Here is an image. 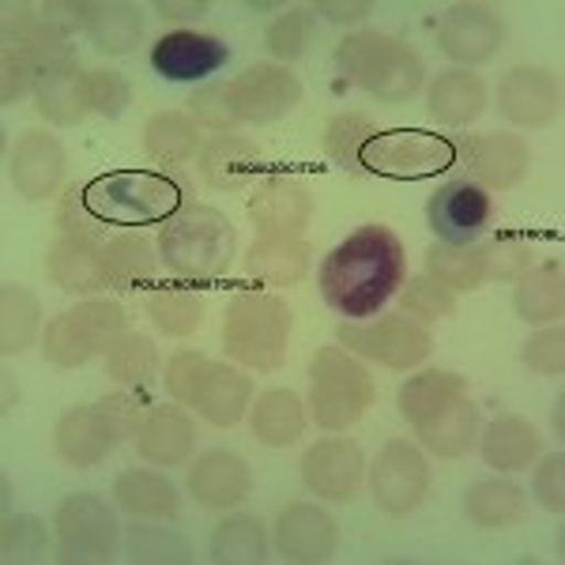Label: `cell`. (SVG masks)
I'll use <instances>...</instances> for the list:
<instances>
[{"label":"cell","instance_id":"f1b7e54d","mask_svg":"<svg viewBox=\"0 0 565 565\" xmlns=\"http://www.w3.org/2000/svg\"><path fill=\"white\" fill-rule=\"evenodd\" d=\"M50 279L68 295H95L109 287L106 249L95 238H61L50 249Z\"/></svg>","mask_w":565,"mask_h":565},{"label":"cell","instance_id":"f907efd6","mask_svg":"<svg viewBox=\"0 0 565 565\" xmlns=\"http://www.w3.org/2000/svg\"><path fill=\"white\" fill-rule=\"evenodd\" d=\"M87 103L95 114L103 117H121L132 103V87L121 72L114 68H95L87 72Z\"/></svg>","mask_w":565,"mask_h":565},{"label":"cell","instance_id":"e575fe53","mask_svg":"<svg viewBox=\"0 0 565 565\" xmlns=\"http://www.w3.org/2000/svg\"><path fill=\"white\" fill-rule=\"evenodd\" d=\"M540 457V434L527 418L505 415L482 434V460L494 471H521Z\"/></svg>","mask_w":565,"mask_h":565},{"label":"cell","instance_id":"3957f363","mask_svg":"<svg viewBox=\"0 0 565 565\" xmlns=\"http://www.w3.org/2000/svg\"><path fill=\"white\" fill-rule=\"evenodd\" d=\"M234 253H238V231L218 207L185 204L170 223H162L159 257L178 279H223L234 264Z\"/></svg>","mask_w":565,"mask_h":565},{"label":"cell","instance_id":"8992f818","mask_svg":"<svg viewBox=\"0 0 565 565\" xmlns=\"http://www.w3.org/2000/svg\"><path fill=\"white\" fill-rule=\"evenodd\" d=\"M167 388L170 396L193 404L215 426H234L253 399V381L245 373L193 351H178L167 362Z\"/></svg>","mask_w":565,"mask_h":565},{"label":"cell","instance_id":"5bb4252c","mask_svg":"<svg viewBox=\"0 0 565 565\" xmlns=\"http://www.w3.org/2000/svg\"><path fill=\"white\" fill-rule=\"evenodd\" d=\"M249 218L260 238H298L313 218V193L302 178L271 170L253 185Z\"/></svg>","mask_w":565,"mask_h":565},{"label":"cell","instance_id":"2e32d148","mask_svg":"<svg viewBox=\"0 0 565 565\" xmlns=\"http://www.w3.org/2000/svg\"><path fill=\"white\" fill-rule=\"evenodd\" d=\"M426 218H430V231L441 242L476 245V238L490 226V218H494V200L471 178H452L430 196Z\"/></svg>","mask_w":565,"mask_h":565},{"label":"cell","instance_id":"f6af8a7d","mask_svg":"<svg viewBox=\"0 0 565 565\" xmlns=\"http://www.w3.org/2000/svg\"><path fill=\"white\" fill-rule=\"evenodd\" d=\"M373 132H377V125H373L366 114H340V117H332V125H328V136H324L328 159H332L335 167L351 170V174H362L359 159H362V148H366V140H370Z\"/></svg>","mask_w":565,"mask_h":565},{"label":"cell","instance_id":"db71d44e","mask_svg":"<svg viewBox=\"0 0 565 565\" xmlns=\"http://www.w3.org/2000/svg\"><path fill=\"white\" fill-rule=\"evenodd\" d=\"M45 551V527L34 516H8L4 521V558L34 562Z\"/></svg>","mask_w":565,"mask_h":565},{"label":"cell","instance_id":"6f0895ef","mask_svg":"<svg viewBox=\"0 0 565 565\" xmlns=\"http://www.w3.org/2000/svg\"><path fill=\"white\" fill-rule=\"evenodd\" d=\"M57 226L65 231V238H95L98 242V234H103V226H98L95 218L87 215L84 200H79V189H72V193L61 200Z\"/></svg>","mask_w":565,"mask_h":565},{"label":"cell","instance_id":"b9f144b4","mask_svg":"<svg viewBox=\"0 0 565 565\" xmlns=\"http://www.w3.org/2000/svg\"><path fill=\"white\" fill-rule=\"evenodd\" d=\"M148 317L167 335H193L204 324V298L193 287H159L148 295Z\"/></svg>","mask_w":565,"mask_h":565},{"label":"cell","instance_id":"83f0119b","mask_svg":"<svg viewBox=\"0 0 565 565\" xmlns=\"http://www.w3.org/2000/svg\"><path fill=\"white\" fill-rule=\"evenodd\" d=\"M114 498L117 505L129 516H140V521H178L181 513V494L178 487L159 471L148 468H129L114 479Z\"/></svg>","mask_w":565,"mask_h":565},{"label":"cell","instance_id":"ab89813d","mask_svg":"<svg viewBox=\"0 0 565 565\" xmlns=\"http://www.w3.org/2000/svg\"><path fill=\"white\" fill-rule=\"evenodd\" d=\"M143 151L159 162H189L200 151V125L196 117L178 114V109H162L143 125Z\"/></svg>","mask_w":565,"mask_h":565},{"label":"cell","instance_id":"681fc988","mask_svg":"<svg viewBox=\"0 0 565 565\" xmlns=\"http://www.w3.org/2000/svg\"><path fill=\"white\" fill-rule=\"evenodd\" d=\"M399 290H404V309L412 317H418V321H445V317L457 309V295L430 276L407 279Z\"/></svg>","mask_w":565,"mask_h":565},{"label":"cell","instance_id":"44dd1931","mask_svg":"<svg viewBox=\"0 0 565 565\" xmlns=\"http://www.w3.org/2000/svg\"><path fill=\"white\" fill-rule=\"evenodd\" d=\"M460 159L468 162V174L482 189H513L532 170V151L521 136L494 132V136H463Z\"/></svg>","mask_w":565,"mask_h":565},{"label":"cell","instance_id":"7dc6e473","mask_svg":"<svg viewBox=\"0 0 565 565\" xmlns=\"http://www.w3.org/2000/svg\"><path fill=\"white\" fill-rule=\"evenodd\" d=\"M129 558L132 562H189L193 546L162 524H136L129 532Z\"/></svg>","mask_w":565,"mask_h":565},{"label":"cell","instance_id":"d6a6232c","mask_svg":"<svg viewBox=\"0 0 565 565\" xmlns=\"http://www.w3.org/2000/svg\"><path fill=\"white\" fill-rule=\"evenodd\" d=\"M516 317L527 324H554L565 309V271L558 260L527 268L516 279Z\"/></svg>","mask_w":565,"mask_h":565},{"label":"cell","instance_id":"52a82bcc","mask_svg":"<svg viewBox=\"0 0 565 565\" xmlns=\"http://www.w3.org/2000/svg\"><path fill=\"white\" fill-rule=\"evenodd\" d=\"M460 162V140L426 129H377L362 148V174L388 181H426Z\"/></svg>","mask_w":565,"mask_h":565},{"label":"cell","instance_id":"4dcf8cb0","mask_svg":"<svg viewBox=\"0 0 565 565\" xmlns=\"http://www.w3.org/2000/svg\"><path fill=\"white\" fill-rule=\"evenodd\" d=\"M426 98H430L426 106H430L434 121L449 125V129H463L487 109V84L468 68H449L441 76H434Z\"/></svg>","mask_w":565,"mask_h":565},{"label":"cell","instance_id":"7bdbcfd3","mask_svg":"<svg viewBox=\"0 0 565 565\" xmlns=\"http://www.w3.org/2000/svg\"><path fill=\"white\" fill-rule=\"evenodd\" d=\"M106 370L114 381H125L132 388H143L154 381V370H159V351L148 335L125 332L114 348L106 351Z\"/></svg>","mask_w":565,"mask_h":565},{"label":"cell","instance_id":"6da1fadb","mask_svg":"<svg viewBox=\"0 0 565 565\" xmlns=\"http://www.w3.org/2000/svg\"><path fill=\"white\" fill-rule=\"evenodd\" d=\"M407 282L404 242L385 226H359L324 257L317 271L324 302L348 321H373Z\"/></svg>","mask_w":565,"mask_h":565},{"label":"cell","instance_id":"484cf974","mask_svg":"<svg viewBox=\"0 0 565 565\" xmlns=\"http://www.w3.org/2000/svg\"><path fill=\"white\" fill-rule=\"evenodd\" d=\"M189 490L204 509H234L249 498L253 476L242 457H234L226 449H212L189 471Z\"/></svg>","mask_w":565,"mask_h":565},{"label":"cell","instance_id":"ee69618b","mask_svg":"<svg viewBox=\"0 0 565 565\" xmlns=\"http://www.w3.org/2000/svg\"><path fill=\"white\" fill-rule=\"evenodd\" d=\"M463 381L457 373H441V370H430V373H418V377L407 381L404 388H399V412H404L407 423H418V418H426L434 412V407H441L445 399L460 396Z\"/></svg>","mask_w":565,"mask_h":565},{"label":"cell","instance_id":"4fadbf2b","mask_svg":"<svg viewBox=\"0 0 565 565\" xmlns=\"http://www.w3.org/2000/svg\"><path fill=\"white\" fill-rule=\"evenodd\" d=\"M226 103L238 125H268L287 117L302 103V84L282 65H249L242 76L226 79Z\"/></svg>","mask_w":565,"mask_h":565},{"label":"cell","instance_id":"11a10c76","mask_svg":"<svg viewBox=\"0 0 565 565\" xmlns=\"http://www.w3.org/2000/svg\"><path fill=\"white\" fill-rule=\"evenodd\" d=\"M193 114H196V125H204V129H212V132H234V129H238V121H234V114H231V103H226L223 84H212V87L196 90V95H193Z\"/></svg>","mask_w":565,"mask_h":565},{"label":"cell","instance_id":"836d02e7","mask_svg":"<svg viewBox=\"0 0 565 565\" xmlns=\"http://www.w3.org/2000/svg\"><path fill=\"white\" fill-rule=\"evenodd\" d=\"M306 430V407L298 392L290 388H268L253 404V434L257 441L271 445V449H287Z\"/></svg>","mask_w":565,"mask_h":565},{"label":"cell","instance_id":"277c9868","mask_svg":"<svg viewBox=\"0 0 565 565\" xmlns=\"http://www.w3.org/2000/svg\"><path fill=\"white\" fill-rule=\"evenodd\" d=\"M335 65L354 87H362L377 103L399 106L407 98H415V90L423 87L426 65L423 57L404 45L399 39H388L381 31H354L340 42L335 50Z\"/></svg>","mask_w":565,"mask_h":565},{"label":"cell","instance_id":"816d5d0a","mask_svg":"<svg viewBox=\"0 0 565 565\" xmlns=\"http://www.w3.org/2000/svg\"><path fill=\"white\" fill-rule=\"evenodd\" d=\"M524 366L543 373V377H562V366H565V332L562 324L554 321V328H543L535 332L532 340L524 343Z\"/></svg>","mask_w":565,"mask_h":565},{"label":"cell","instance_id":"603a6c76","mask_svg":"<svg viewBox=\"0 0 565 565\" xmlns=\"http://www.w3.org/2000/svg\"><path fill=\"white\" fill-rule=\"evenodd\" d=\"M340 532L324 509L295 501L279 513L276 521V551L287 562H328L335 554Z\"/></svg>","mask_w":565,"mask_h":565},{"label":"cell","instance_id":"8d00e7d4","mask_svg":"<svg viewBox=\"0 0 565 565\" xmlns=\"http://www.w3.org/2000/svg\"><path fill=\"white\" fill-rule=\"evenodd\" d=\"M34 98H39V109H42L45 121L76 125L79 117L90 109V103H87V72L79 68L76 61H68V65H61L57 72H50V76L42 79V87L34 90Z\"/></svg>","mask_w":565,"mask_h":565},{"label":"cell","instance_id":"ac0fdd59","mask_svg":"<svg viewBox=\"0 0 565 565\" xmlns=\"http://www.w3.org/2000/svg\"><path fill=\"white\" fill-rule=\"evenodd\" d=\"M505 42V23L490 4H452L437 26V45L457 65H487Z\"/></svg>","mask_w":565,"mask_h":565},{"label":"cell","instance_id":"1f68e13d","mask_svg":"<svg viewBox=\"0 0 565 565\" xmlns=\"http://www.w3.org/2000/svg\"><path fill=\"white\" fill-rule=\"evenodd\" d=\"M245 276L268 287H295L309 276V249L298 238H260L245 253Z\"/></svg>","mask_w":565,"mask_h":565},{"label":"cell","instance_id":"680465c9","mask_svg":"<svg viewBox=\"0 0 565 565\" xmlns=\"http://www.w3.org/2000/svg\"><path fill=\"white\" fill-rule=\"evenodd\" d=\"M309 12H321L328 23H359L373 12V4L370 0H348V4H340V0H317V4H309Z\"/></svg>","mask_w":565,"mask_h":565},{"label":"cell","instance_id":"7402d4cb","mask_svg":"<svg viewBox=\"0 0 565 565\" xmlns=\"http://www.w3.org/2000/svg\"><path fill=\"white\" fill-rule=\"evenodd\" d=\"M362 449L348 437H324L302 457V482L328 501H351L362 482Z\"/></svg>","mask_w":565,"mask_h":565},{"label":"cell","instance_id":"ffe728a7","mask_svg":"<svg viewBox=\"0 0 565 565\" xmlns=\"http://www.w3.org/2000/svg\"><path fill=\"white\" fill-rule=\"evenodd\" d=\"M196 170L212 189H249L257 185L264 174H271L264 151L253 140L238 132H212V140L200 143Z\"/></svg>","mask_w":565,"mask_h":565},{"label":"cell","instance_id":"8fae6325","mask_svg":"<svg viewBox=\"0 0 565 565\" xmlns=\"http://www.w3.org/2000/svg\"><path fill=\"white\" fill-rule=\"evenodd\" d=\"M57 558L61 562H109L121 540L117 513L95 494H72L57 505Z\"/></svg>","mask_w":565,"mask_h":565},{"label":"cell","instance_id":"f546056e","mask_svg":"<svg viewBox=\"0 0 565 565\" xmlns=\"http://www.w3.org/2000/svg\"><path fill=\"white\" fill-rule=\"evenodd\" d=\"M79 31L87 34L98 53H106V57H125V53H132L143 39V15L136 4H121V0L84 4V12H79Z\"/></svg>","mask_w":565,"mask_h":565},{"label":"cell","instance_id":"ba28073f","mask_svg":"<svg viewBox=\"0 0 565 565\" xmlns=\"http://www.w3.org/2000/svg\"><path fill=\"white\" fill-rule=\"evenodd\" d=\"M377 388L362 362H354L348 351L324 348L309 362V407H313V423L321 430H348L359 423L373 404Z\"/></svg>","mask_w":565,"mask_h":565},{"label":"cell","instance_id":"91938a15","mask_svg":"<svg viewBox=\"0 0 565 565\" xmlns=\"http://www.w3.org/2000/svg\"><path fill=\"white\" fill-rule=\"evenodd\" d=\"M154 12L170 23H196L207 12L204 0H154Z\"/></svg>","mask_w":565,"mask_h":565},{"label":"cell","instance_id":"f35d334b","mask_svg":"<svg viewBox=\"0 0 565 565\" xmlns=\"http://www.w3.org/2000/svg\"><path fill=\"white\" fill-rule=\"evenodd\" d=\"M527 498L516 482L509 479H490V482H476L463 498V516H468L476 527H509L524 516Z\"/></svg>","mask_w":565,"mask_h":565},{"label":"cell","instance_id":"7c38bea8","mask_svg":"<svg viewBox=\"0 0 565 565\" xmlns=\"http://www.w3.org/2000/svg\"><path fill=\"white\" fill-rule=\"evenodd\" d=\"M335 340H340L343 348H351L354 354H362V359L377 362V366H388V370H412L434 348L430 332L404 313L377 317V321H359V324H340L335 328Z\"/></svg>","mask_w":565,"mask_h":565},{"label":"cell","instance_id":"bcb514c9","mask_svg":"<svg viewBox=\"0 0 565 565\" xmlns=\"http://www.w3.org/2000/svg\"><path fill=\"white\" fill-rule=\"evenodd\" d=\"M39 332V302L26 287H4V354H20L34 343Z\"/></svg>","mask_w":565,"mask_h":565},{"label":"cell","instance_id":"d4e9b609","mask_svg":"<svg viewBox=\"0 0 565 565\" xmlns=\"http://www.w3.org/2000/svg\"><path fill=\"white\" fill-rule=\"evenodd\" d=\"M415 434L434 457L457 460L476 445V437H479V407L468 399V392H460V396L445 399L441 407H434L426 418H418Z\"/></svg>","mask_w":565,"mask_h":565},{"label":"cell","instance_id":"cb8c5ba5","mask_svg":"<svg viewBox=\"0 0 565 565\" xmlns=\"http://www.w3.org/2000/svg\"><path fill=\"white\" fill-rule=\"evenodd\" d=\"M12 185L26 200H50L65 181V148L50 132H26L12 151Z\"/></svg>","mask_w":565,"mask_h":565},{"label":"cell","instance_id":"9c48e42d","mask_svg":"<svg viewBox=\"0 0 565 565\" xmlns=\"http://www.w3.org/2000/svg\"><path fill=\"white\" fill-rule=\"evenodd\" d=\"M136 426H140V404L132 396H106L61 418L57 452L72 468H95L117 441L136 434Z\"/></svg>","mask_w":565,"mask_h":565},{"label":"cell","instance_id":"30bf717a","mask_svg":"<svg viewBox=\"0 0 565 565\" xmlns=\"http://www.w3.org/2000/svg\"><path fill=\"white\" fill-rule=\"evenodd\" d=\"M125 328V309L117 302H84L68 313H57L42 332V351L57 366H84L95 354H106L121 335Z\"/></svg>","mask_w":565,"mask_h":565},{"label":"cell","instance_id":"74e56055","mask_svg":"<svg viewBox=\"0 0 565 565\" xmlns=\"http://www.w3.org/2000/svg\"><path fill=\"white\" fill-rule=\"evenodd\" d=\"M426 276L437 279L441 287H449L452 295L457 290H479L487 282V249L437 242L426 249Z\"/></svg>","mask_w":565,"mask_h":565},{"label":"cell","instance_id":"9f6ffc18","mask_svg":"<svg viewBox=\"0 0 565 565\" xmlns=\"http://www.w3.org/2000/svg\"><path fill=\"white\" fill-rule=\"evenodd\" d=\"M532 494L543 509H551V513H562L565 509V457L562 452L546 457L540 468H535Z\"/></svg>","mask_w":565,"mask_h":565},{"label":"cell","instance_id":"d590c367","mask_svg":"<svg viewBox=\"0 0 565 565\" xmlns=\"http://www.w3.org/2000/svg\"><path fill=\"white\" fill-rule=\"evenodd\" d=\"M106 249V279L109 287L136 290L143 282L159 276V242L143 238V234H117L114 242L103 245Z\"/></svg>","mask_w":565,"mask_h":565},{"label":"cell","instance_id":"5b68a950","mask_svg":"<svg viewBox=\"0 0 565 565\" xmlns=\"http://www.w3.org/2000/svg\"><path fill=\"white\" fill-rule=\"evenodd\" d=\"M295 313L271 290H238L226 306L223 343L242 366L271 373L287 362V340Z\"/></svg>","mask_w":565,"mask_h":565},{"label":"cell","instance_id":"d6986e66","mask_svg":"<svg viewBox=\"0 0 565 565\" xmlns=\"http://www.w3.org/2000/svg\"><path fill=\"white\" fill-rule=\"evenodd\" d=\"M498 109L521 129H543L562 114V84L551 68H513L498 84Z\"/></svg>","mask_w":565,"mask_h":565},{"label":"cell","instance_id":"e0dca14e","mask_svg":"<svg viewBox=\"0 0 565 565\" xmlns=\"http://www.w3.org/2000/svg\"><path fill=\"white\" fill-rule=\"evenodd\" d=\"M226 61H231L226 42L215 34L193 31V26H178L151 45V68L170 84H200V79L215 76Z\"/></svg>","mask_w":565,"mask_h":565},{"label":"cell","instance_id":"7a4b0ae2","mask_svg":"<svg viewBox=\"0 0 565 565\" xmlns=\"http://www.w3.org/2000/svg\"><path fill=\"white\" fill-rule=\"evenodd\" d=\"M87 215L98 226L136 231V226L170 223L189 204V181L162 170H109L79 185Z\"/></svg>","mask_w":565,"mask_h":565},{"label":"cell","instance_id":"4316f807","mask_svg":"<svg viewBox=\"0 0 565 565\" xmlns=\"http://www.w3.org/2000/svg\"><path fill=\"white\" fill-rule=\"evenodd\" d=\"M193 445H196L193 418L174 404L151 407V412L140 418V426H136V452L148 463H162V468L185 463Z\"/></svg>","mask_w":565,"mask_h":565},{"label":"cell","instance_id":"60d3db41","mask_svg":"<svg viewBox=\"0 0 565 565\" xmlns=\"http://www.w3.org/2000/svg\"><path fill=\"white\" fill-rule=\"evenodd\" d=\"M207 554L218 565H257L268 558V532L257 516H231L212 532Z\"/></svg>","mask_w":565,"mask_h":565},{"label":"cell","instance_id":"9a60e30c","mask_svg":"<svg viewBox=\"0 0 565 565\" xmlns=\"http://www.w3.org/2000/svg\"><path fill=\"white\" fill-rule=\"evenodd\" d=\"M370 494L392 516H404L423 505V498L430 494V468L423 452L407 441H388L373 460Z\"/></svg>","mask_w":565,"mask_h":565},{"label":"cell","instance_id":"f5cc1de1","mask_svg":"<svg viewBox=\"0 0 565 565\" xmlns=\"http://www.w3.org/2000/svg\"><path fill=\"white\" fill-rule=\"evenodd\" d=\"M532 268V245L516 234H501L487 249V276L494 279H521Z\"/></svg>","mask_w":565,"mask_h":565},{"label":"cell","instance_id":"c3c4849f","mask_svg":"<svg viewBox=\"0 0 565 565\" xmlns=\"http://www.w3.org/2000/svg\"><path fill=\"white\" fill-rule=\"evenodd\" d=\"M309 31H313V12L306 8H290L264 34V45L276 61H298L309 50Z\"/></svg>","mask_w":565,"mask_h":565}]
</instances>
